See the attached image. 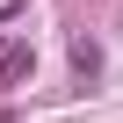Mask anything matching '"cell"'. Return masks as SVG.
Wrapping results in <instances>:
<instances>
[{"label": "cell", "instance_id": "6da1fadb", "mask_svg": "<svg viewBox=\"0 0 123 123\" xmlns=\"http://www.w3.org/2000/svg\"><path fill=\"white\" fill-rule=\"evenodd\" d=\"M29 73H36V43L29 36H0V94H15Z\"/></svg>", "mask_w": 123, "mask_h": 123}, {"label": "cell", "instance_id": "7a4b0ae2", "mask_svg": "<svg viewBox=\"0 0 123 123\" xmlns=\"http://www.w3.org/2000/svg\"><path fill=\"white\" fill-rule=\"evenodd\" d=\"M73 73H80V80L101 73V43H94V36H73Z\"/></svg>", "mask_w": 123, "mask_h": 123}]
</instances>
